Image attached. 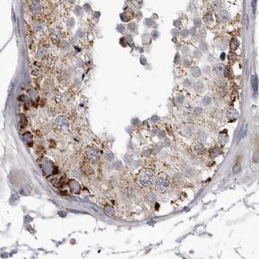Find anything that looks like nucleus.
I'll return each instance as SVG.
<instances>
[{
    "label": "nucleus",
    "mask_w": 259,
    "mask_h": 259,
    "mask_svg": "<svg viewBox=\"0 0 259 259\" xmlns=\"http://www.w3.org/2000/svg\"><path fill=\"white\" fill-rule=\"evenodd\" d=\"M153 179V173L150 170H145L143 171L142 173L141 174V176L139 178V181L141 184L144 185H148L151 183Z\"/></svg>",
    "instance_id": "1"
},
{
    "label": "nucleus",
    "mask_w": 259,
    "mask_h": 259,
    "mask_svg": "<svg viewBox=\"0 0 259 259\" xmlns=\"http://www.w3.org/2000/svg\"><path fill=\"white\" fill-rule=\"evenodd\" d=\"M168 184L169 182L168 180H166L165 178H159L156 182V189L159 192H163L166 189V188L168 187Z\"/></svg>",
    "instance_id": "2"
},
{
    "label": "nucleus",
    "mask_w": 259,
    "mask_h": 259,
    "mask_svg": "<svg viewBox=\"0 0 259 259\" xmlns=\"http://www.w3.org/2000/svg\"><path fill=\"white\" fill-rule=\"evenodd\" d=\"M219 17L223 22H225L229 19V14L227 11H221L219 13Z\"/></svg>",
    "instance_id": "3"
},
{
    "label": "nucleus",
    "mask_w": 259,
    "mask_h": 259,
    "mask_svg": "<svg viewBox=\"0 0 259 259\" xmlns=\"http://www.w3.org/2000/svg\"><path fill=\"white\" fill-rule=\"evenodd\" d=\"M251 85L254 92L256 93L258 91V79L255 75H253L251 78Z\"/></svg>",
    "instance_id": "4"
},
{
    "label": "nucleus",
    "mask_w": 259,
    "mask_h": 259,
    "mask_svg": "<svg viewBox=\"0 0 259 259\" xmlns=\"http://www.w3.org/2000/svg\"><path fill=\"white\" fill-rule=\"evenodd\" d=\"M216 73L219 77H222L224 74V66L222 64H220L217 66L216 69Z\"/></svg>",
    "instance_id": "5"
},
{
    "label": "nucleus",
    "mask_w": 259,
    "mask_h": 259,
    "mask_svg": "<svg viewBox=\"0 0 259 259\" xmlns=\"http://www.w3.org/2000/svg\"><path fill=\"white\" fill-rule=\"evenodd\" d=\"M244 125H242V126L240 127L239 132H238L237 134V143L241 140V139H242V136H243V132H244Z\"/></svg>",
    "instance_id": "6"
},
{
    "label": "nucleus",
    "mask_w": 259,
    "mask_h": 259,
    "mask_svg": "<svg viewBox=\"0 0 259 259\" xmlns=\"http://www.w3.org/2000/svg\"><path fill=\"white\" fill-rule=\"evenodd\" d=\"M240 169H241L240 164V163H237L234 166V167H233V173H235V174H237V173L240 172Z\"/></svg>",
    "instance_id": "7"
},
{
    "label": "nucleus",
    "mask_w": 259,
    "mask_h": 259,
    "mask_svg": "<svg viewBox=\"0 0 259 259\" xmlns=\"http://www.w3.org/2000/svg\"><path fill=\"white\" fill-rule=\"evenodd\" d=\"M212 7H213V9H216V10H217V9H218L220 7V3H219L218 1H214V2H213V3H212Z\"/></svg>",
    "instance_id": "8"
},
{
    "label": "nucleus",
    "mask_w": 259,
    "mask_h": 259,
    "mask_svg": "<svg viewBox=\"0 0 259 259\" xmlns=\"http://www.w3.org/2000/svg\"><path fill=\"white\" fill-rule=\"evenodd\" d=\"M248 125L246 124V126L244 127V132H243V136H242V138H244V137H246V134H247V132H248Z\"/></svg>",
    "instance_id": "9"
},
{
    "label": "nucleus",
    "mask_w": 259,
    "mask_h": 259,
    "mask_svg": "<svg viewBox=\"0 0 259 259\" xmlns=\"http://www.w3.org/2000/svg\"><path fill=\"white\" fill-rule=\"evenodd\" d=\"M256 0H252V7H253V14H255V10H256Z\"/></svg>",
    "instance_id": "10"
}]
</instances>
